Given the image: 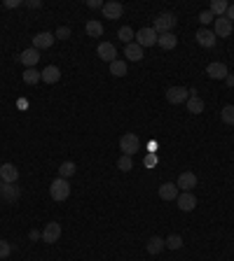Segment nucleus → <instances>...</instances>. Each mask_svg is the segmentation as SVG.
<instances>
[{"mask_svg":"<svg viewBox=\"0 0 234 261\" xmlns=\"http://www.w3.org/2000/svg\"><path fill=\"white\" fill-rule=\"evenodd\" d=\"M49 196H52V201H56V203H64L68 196H70V184H68V180L64 178H56L49 184Z\"/></svg>","mask_w":234,"mask_h":261,"instance_id":"1","label":"nucleus"},{"mask_svg":"<svg viewBox=\"0 0 234 261\" xmlns=\"http://www.w3.org/2000/svg\"><path fill=\"white\" fill-rule=\"evenodd\" d=\"M176 14H171V12H162V14H157L155 17V23H152V28H155V33L157 35H162V33H171V28L176 26Z\"/></svg>","mask_w":234,"mask_h":261,"instance_id":"2","label":"nucleus"},{"mask_svg":"<svg viewBox=\"0 0 234 261\" xmlns=\"http://www.w3.org/2000/svg\"><path fill=\"white\" fill-rule=\"evenodd\" d=\"M119 149H122L124 157H134V154L140 149L139 136H136V133H124V136L119 138Z\"/></svg>","mask_w":234,"mask_h":261,"instance_id":"3","label":"nucleus"},{"mask_svg":"<svg viewBox=\"0 0 234 261\" xmlns=\"http://www.w3.org/2000/svg\"><path fill=\"white\" fill-rule=\"evenodd\" d=\"M157 38H160V35L155 33V28H152V26H145V28L136 31V44H140L143 49H145V47H155Z\"/></svg>","mask_w":234,"mask_h":261,"instance_id":"4","label":"nucleus"},{"mask_svg":"<svg viewBox=\"0 0 234 261\" xmlns=\"http://www.w3.org/2000/svg\"><path fill=\"white\" fill-rule=\"evenodd\" d=\"M187 98H190V89H185V86H171V89H166V100L171 105L187 103Z\"/></svg>","mask_w":234,"mask_h":261,"instance_id":"5","label":"nucleus"},{"mask_svg":"<svg viewBox=\"0 0 234 261\" xmlns=\"http://www.w3.org/2000/svg\"><path fill=\"white\" fill-rule=\"evenodd\" d=\"M96 54H98V59L106 63H113L117 61V49L113 42H98V47H96Z\"/></svg>","mask_w":234,"mask_h":261,"instance_id":"6","label":"nucleus"},{"mask_svg":"<svg viewBox=\"0 0 234 261\" xmlns=\"http://www.w3.org/2000/svg\"><path fill=\"white\" fill-rule=\"evenodd\" d=\"M194 40H197V44H199V47L213 49V47H215V42H218V38H215V33L209 31V28H199V31L194 33Z\"/></svg>","mask_w":234,"mask_h":261,"instance_id":"7","label":"nucleus"},{"mask_svg":"<svg viewBox=\"0 0 234 261\" xmlns=\"http://www.w3.org/2000/svg\"><path fill=\"white\" fill-rule=\"evenodd\" d=\"M234 31L232 21L225 19V17H218V19L213 21V33H215V38H230Z\"/></svg>","mask_w":234,"mask_h":261,"instance_id":"8","label":"nucleus"},{"mask_svg":"<svg viewBox=\"0 0 234 261\" xmlns=\"http://www.w3.org/2000/svg\"><path fill=\"white\" fill-rule=\"evenodd\" d=\"M176 205H178L183 212H192V210L197 208V196H194L192 191H181L178 199H176Z\"/></svg>","mask_w":234,"mask_h":261,"instance_id":"9","label":"nucleus"},{"mask_svg":"<svg viewBox=\"0 0 234 261\" xmlns=\"http://www.w3.org/2000/svg\"><path fill=\"white\" fill-rule=\"evenodd\" d=\"M59 238H61V224H59V221H49L43 229V242L52 245V242H56Z\"/></svg>","mask_w":234,"mask_h":261,"instance_id":"10","label":"nucleus"},{"mask_svg":"<svg viewBox=\"0 0 234 261\" xmlns=\"http://www.w3.org/2000/svg\"><path fill=\"white\" fill-rule=\"evenodd\" d=\"M54 33H47V31H43V33H38V35H33V49H38V52H43V49H49L54 44Z\"/></svg>","mask_w":234,"mask_h":261,"instance_id":"11","label":"nucleus"},{"mask_svg":"<svg viewBox=\"0 0 234 261\" xmlns=\"http://www.w3.org/2000/svg\"><path fill=\"white\" fill-rule=\"evenodd\" d=\"M206 75L211 77V80H227V65L225 63H220V61H213V63H209L206 65Z\"/></svg>","mask_w":234,"mask_h":261,"instance_id":"12","label":"nucleus"},{"mask_svg":"<svg viewBox=\"0 0 234 261\" xmlns=\"http://www.w3.org/2000/svg\"><path fill=\"white\" fill-rule=\"evenodd\" d=\"M19 196H22V189L17 187V184H2V189H0V199L5 201V203H17L19 201Z\"/></svg>","mask_w":234,"mask_h":261,"instance_id":"13","label":"nucleus"},{"mask_svg":"<svg viewBox=\"0 0 234 261\" xmlns=\"http://www.w3.org/2000/svg\"><path fill=\"white\" fill-rule=\"evenodd\" d=\"M0 180L5 182V184H14L17 180H19V170L14 163H2L0 166Z\"/></svg>","mask_w":234,"mask_h":261,"instance_id":"14","label":"nucleus"},{"mask_svg":"<svg viewBox=\"0 0 234 261\" xmlns=\"http://www.w3.org/2000/svg\"><path fill=\"white\" fill-rule=\"evenodd\" d=\"M103 14H106V19L117 21L122 14H124V5H122V2H117V0H110V2L103 5Z\"/></svg>","mask_w":234,"mask_h":261,"instance_id":"15","label":"nucleus"},{"mask_svg":"<svg viewBox=\"0 0 234 261\" xmlns=\"http://www.w3.org/2000/svg\"><path fill=\"white\" fill-rule=\"evenodd\" d=\"M176 187L181 189V191H192V189L197 187V175L194 173H181V178H178V182H176Z\"/></svg>","mask_w":234,"mask_h":261,"instance_id":"16","label":"nucleus"},{"mask_svg":"<svg viewBox=\"0 0 234 261\" xmlns=\"http://www.w3.org/2000/svg\"><path fill=\"white\" fill-rule=\"evenodd\" d=\"M38 61H40V52L38 49H23L22 54H19V63H23L26 68H33V65H38Z\"/></svg>","mask_w":234,"mask_h":261,"instance_id":"17","label":"nucleus"},{"mask_svg":"<svg viewBox=\"0 0 234 261\" xmlns=\"http://www.w3.org/2000/svg\"><path fill=\"white\" fill-rule=\"evenodd\" d=\"M178 194H181V189L176 187L173 182H164L160 187V199L162 201H176L178 199Z\"/></svg>","mask_w":234,"mask_h":261,"instance_id":"18","label":"nucleus"},{"mask_svg":"<svg viewBox=\"0 0 234 261\" xmlns=\"http://www.w3.org/2000/svg\"><path fill=\"white\" fill-rule=\"evenodd\" d=\"M124 56H127L129 61H134V63H139V61H143V47L140 44H136V42H131V44H127L124 47Z\"/></svg>","mask_w":234,"mask_h":261,"instance_id":"19","label":"nucleus"},{"mask_svg":"<svg viewBox=\"0 0 234 261\" xmlns=\"http://www.w3.org/2000/svg\"><path fill=\"white\" fill-rule=\"evenodd\" d=\"M61 80V70L56 68V65H47L43 68V82L45 84H56Z\"/></svg>","mask_w":234,"mask_h":261,"instance_id":"20","label":"nucleus"},{"mask_svg":"<svg viewBox=\"0 0 234 261\" xmlns=\"http://www.w3.org/2000/svg\"><path fill=\"white\" fill-rule=\"evenodd\" d=\"M157 44H160L162 49H176V44H178V38L173 35V33H162L160 38H157Z\"/></svg>","mask_w":234,"mask_h":261,"instance_id":"21","label":"nucleus"},{"mask_svg":"<svg viewBox=\"0 0 234 261\" xmlns=\"http://www.w3.org/2000/svg\"><path fill=\"white\" fill-rule=\"evenodd\" d=\"M85 31H87L89 38H101V35H103V23L96 21V19H89L87 21V26H85Z\"/></svg>","mask_w":234,"mask_h":261,"instance_id":"22","label":"nucleus"},{"mask_svg":"<svg viewBox=\"0 0 234 261\" xmlns=\"http://www.w3.org/2000/svg\"><path fill=\"white\" fill-rule=\"evenodd\" d=\"M185 105H187V112H190V115H202L204 112V100L199 96H190Z\"/></svg>","mask_w":234,"mask_h":261,"instance_id":"23","label":"nucleus"},{"mask_svg":"<svg viewBox=\"0 0 234 261\" xmlns=\"http://www.w3.org/2000/svg\"><path fill=\"white\" fill-rule=\"evenodd\" d=\"M38 82H43V73H38L35 68H26L23 70V84H38Z\"/></svg>","mask_w":234,"mask_h":261,"instance_id":"24","label":"nucleus"},{"mask_svg":"<svg viewBox=\"0 0 234 261\" xmlns=\"http://www.w3.org/2000/svg\"><path fill=\"white\" fill-rule=\"evenodd\" d=\"M75 173H77V166H75L73 161H64V163L59 166V178L68 180V178H73Z\"/></svg>","mask_w":234,"mask_h":261,"instance_id":"25","label":"nucleus"},{"mask_svg":"<svg viewBox=\"0 0 234 261\" xmlns=\"http://www.w3.org/2000/svg\"><path fill=\"white\" fill-rule=\"evenodd\" d=\"M164 247H166V245H164V241H162L160 236H152V238L148 241V245H145V250H148L150 254H160Z\"/></svg>","mask_w":234,"mask_h":261,"instance_id":"26","label":"nucleus"},{"mask_svg":"<svg viewBox=\"0 0 234 261\" xmlns=\"http://www.w3.org/2000/svg\"><path fill=\"white\" fill-rule=\"evenodd\" d=\"M117 40H119V42H124V44H131V42L136 40V33L131 31L129 26H122V28L117 31Z\"/></svg>","mask_w":234,"mask_h":261,"instance_id":"27","label":"nucleus"},{"mask_svg":"<svg viewBox=\"0 0 234 261\" xmlns=\"http://www.w3.org/2000/svg\"><path fill=\"white\" fill-rule=\"evenodd\" d=\"M227 7H230V5H227L225 0H213V2H211V14H213V17H225Z\"/></svg>","mask_w":234,"mask_h":261,"instance_id":"28","label":"nucleus"},{"mask_svg":"<svg viewBox=\"0 0 234 261\" xmlns=\"http://www.w3.org/2000/svg\"><path fill=\"white\" fill-rule=\"evenodd\" d=\"M220 119H223V124L234 126V105H225L220 110Z\"/></svg>","mask_w":234,"mask_h":261,"instance_id":"29","label":"nucleus"},{"mask_svg":"<svg viewBox=\"0 0 234 261\" xmlns=\"http://www.w3.org/2000/svg\"><path fill=\"white\" fill-rule=\"evenodd\" d=\"M110 75H115V77H124V75H127V63L124 61H113L110 63Z\"/></svg>","mask_w":234,"mask_h":261,"instance_id":"30","label":"nucleus"},{"mask_svg":"<svg viewBox=\"0 0 234 261\" xmlns=\"http://www.w3.org/2000/svg\"><path fill=\"white\" fill-rule=\"evenodd\" d=\"M164 245H166L169 250H181V247H183V236H178V233H171L169 238L164 241Z\"/></svg>","mask_w":234,"mask_h":261,"instance_id":"31","label":"nucleus"},{"mask_svg":"<svg viewBox=\"0 0 234 261\" xmlns=\"http://www.w3.org/2000/svg\"><path fill=\"white\" fill-rule=\"evenodd\" d=\"M117 168H119L122 173H129V170L134 168V161H131V157H124V154H122V157L117 159Z\"/></svg>","mask_w":234,"mask_h":261,"instance_id":"32","label":"nucleus"},{"mask_svg":"<svg viewBox=\"0 0 234 261\" xmlns=\"http://www.w3.org/2000/svg\"><path fill=\"white\" fill-rule=\"evenodd\" d=\"M54 38H56V40H68V38H70V28H68V26H59L56 33H54Z\"/></svg>","mask_w":234,"mask_h":261,"instance_id":"33","label":"nucleus"},{"mask_svg":"<svg viewBox=\"0 0 234 261\" xmlns=\"http://www.w3.org/2000/svg\"><path fill=\"white\" fill-rule=\"evenodd\" d=\"M10 254H12V245L7 241H2V238H0V259H7Z\"/></svg>","mask_w":234,"mask_h":261,"instance_id":"34","label":"nucleus"},{"mask_svg":"<svg viewBox=\"0 0 234 261\" xmlns=\"http://www.w3.org/2000/svg\"><path fill=\"white\" fill-rule=\"evenodd\" d=\"M199 21H202L204 26H209L211 21H215V17H213V14H211V10H204L202 14H199Z\"/></svg>","mask_w":234,"mask_h":261,"instance_id":"35","label":"nucleus"},{"mask_svg":"<svg viewBox=\"0 0 234 261\" xmlns=\"http://www.w3.org/2000/svg\"><path fill=\"white\" fill-rule=\"evenodd\" d=\"M143 163H145V168H155L157 166V154H148L143 159Z\"/></svg>","mask_w":234,"mask_h":261,"instance_id":"36","label":"nucleus"},{"mask_svg":"<svg viewBox=\"0 0 234 261\" xmlns=\"http://www.w3.org/2000/svg\"><path fill=\"white\" fill-rule=\"evenodd\" d=\"M23 2L22 0H5V10H17V7H22Z\"/></svg>","mask_w":234,"mask_h":261,"instance_id":"37","label":"nucleus"},{"mask_svg":"<svg viewBox=\"0 0 234 261\" xmlns=\"http://www.w3.org/2000/svg\"><path fill=\"white\" fill-rule=\"evenodd\" d=\"M103 5H106L103 0H87V7H92V10H98V7L103 10Z\"/></svg>","mask_w":234,"mask_h":261,"instance_id":"38","label":"nucleus"},{"mask_svg":"<svg viewBox=\"0 0 234 261\" xmlns=\"http://www.w3.org/2000/svg\"><path fill=\"white\" fill-rule=\"evenodd\" d=\"M23 5H26V7H31V10H38V7H43V2H40V0H26Z\"/></svg>","mask_w":234,"mask_h":261,"instance_id":"39","label":"nucleus"},{"mask_svg":"<svg viewBox=\"0 0 234 261\" xmlns=\"http://www.w3.org/2000/svg\"><path fill=\"white\" fill-rule=\"evenodd\" d=\"M225 19H230L234 23V5H230V7H227V12H225Z\"/></svg>","mask_w":234,"mask_h":261,"instance_id":"40","label":"nucleus"},{"mask_svg":"<svg viewBox=\"0 0 234 261\" xmlns=\"http://www.w3.org/2000/svg\"><path fill=\"white\" fill-rule=\"evenodd\" d=\"M155 152H157V142H155V140H150L148 142V154H155Z\"/></svg>","mask_w":234,"mask_h":261,"instance_id":"41","label":"nucleus"},{"mask_svg":"<svg viewBox=\"0 0 234 261\" xmlns=\"http://www.w3.org/2000/svg\"><path fill=\"white\" fill-rule=\"evenodd\" d=\"M28 238H31V241H40V238H43V233H40V231H31V233H28Z\"/></svg>","mask_w":234,"mask_h":261,"instance_id":"42","label":"nucleus"},{"mask_svg":"<svg viewBox=\"0 0 234 261\" xmlns=\"http://www.w3.org/2000/svg\"><path fill=\"white\" fill-rule=\"evenodd\" d=\"M225 82H227V86H234V75H227V80H225Z\"/></svg>","mask_w":234,"mask_h":261,"instance_id":"43","label":"nucleus"},{"mask_svg":"<svg viewBox=\"0 0 234 261\" xmlns=\"http://www.w3.org/2000/svg\"><path fill=\"white\" fill-rule=\"evenodd\" d=\"M2 184H5V182H2V180H0V189H2Z\"/></svg>","mask_w":234,"mask_h":261,"instance_id":"44","label":"nucleus"}]
</instances>
